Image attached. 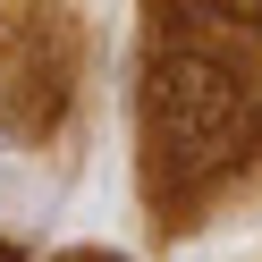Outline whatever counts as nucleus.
Masks as SVG:
<instances>
[{"label":"nucleus","instance_id":"1","mask_svg":"<svg viewBox=\"0 0 262 262\" xmlns=\"http://www.w3.org/2000/svg\"><path fill=\"white\" fill-rule=\"evenodd\" d=\"M262 169V59L194 34L186 0H152L144 59V211L161 237L203 228Z\"/></svg>","mask_w":262,"mask_h":262},{"label":"nucleus","instance_id":"2","mask_svg":"<svg viewBox=\"0 0 262 262\" xmlns=\"http://www.w3.org/2000/svg\"><path fill=\"white\" fill-rule=\"evenodd\" d=\"M59 262H127V254H93V245H85V254H59Z\"/></svg>","mask_w":262,"mask_h":262},{"label":"nucleus","instance_id":"3","mask_svg":"<svg viewBox=\"0 0 262 262\" xmlns=\"http://www.w3.org/2000/svg\"><path fill=\"white\" fill-rule=\"evenodd\" d=\"M0 262H26V254H9V245H0Z\"/></svg>","mask_w":262,"mask_h":262}]
</instances>
